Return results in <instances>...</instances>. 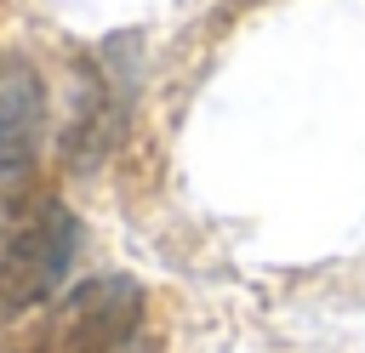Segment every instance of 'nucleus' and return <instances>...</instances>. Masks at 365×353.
Masks as SVG:
<instances>
[{"label":"nucleus","mask_w":365,"mask_h":353,"mask_svg":"<svg viewBox=\"0 0 365 353\" xmlns=\"http://www.w3.org/2000/svg\"><path fill=\"white\" fill-rule=\"evenodd\" d=\"M74 216L63 205H40L29 216L11 222V239L0 251V307L17 313V307H34L40 296H51L68 268H74Z\"/></svg>","instance_id":"nucleus-1"},{"label":"nucleus","mask_w":365,"mask_h":353,"mask_svg":"<svg viewBox=\"0 0 365 353\" xmlns=\"http://www.w3.org/2000/svg\"><path fill=\"white\" fill-rule=\"evenodd\" d=\"M11 222H17V216H11L6 205H0V251H6V239H11Z\"/></svg>","instance_id":"nucleus-3"},{"label":"nucleus","mask_w":365,"mask_h":353,"mask_svg":"<svg viewBox=\"0 0 365 353\" xmlns=\"http://www.w3.org/2000/svg\"><path fill=\"white\" fill-rule=\"evenodd\" d=\"M46 137V91L23 57H0V188L34 171Z\"/></svg>","instance_id":"nucleus-2"}]
</instances>
